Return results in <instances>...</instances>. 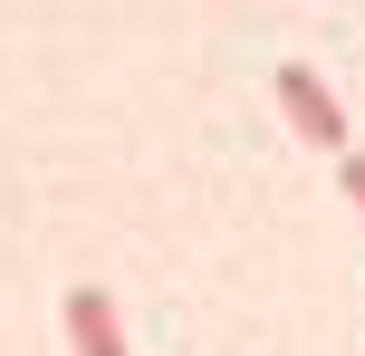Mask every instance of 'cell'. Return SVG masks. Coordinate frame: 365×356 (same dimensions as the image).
Returning a JSON list of instances; mask_svg holds the SVG:
<instances>
[{
  "mask_svg": "<svg viewBox=\"0 0 365 356\" xmlns=\"http://www.w3.org/2000/svg\"><path fill=\"white\" fill-rule=\"evenodd\" d=\"M279 106H289V126L308 135L317 154H346V106H336V87L308 68V58H289V68H279Z\"/></svg>",
  "mask_w": 365,
  "mask_h": 356,
  "instance_id": "1",
  "label": "cell"
},
{
  "mask_svg": "<svg viewBox=\"0 0 365 356\" xmlns=\"http://www.w3.org/2000/svg\"><path fill=\"white\" fill-rule=\"evenodd\" d=\"M58 318H68V356H125V318H115V299L96 280H77L58 299Z\"/></svg>",
  "mask_w": 365,
  "mask_h": 356,
  "instance_id": "2",
  "label": "cell"
},
{
  "mask_svg": "<svg viewBox=\"0 0 365 356\" xmlns=\"http://www.w3.org/2000/svg\"><path fill=\"white\" fill-rule=\"evenodd\" d=\"M336 183H346V203L365 212V154H356V145H346V154H336Z\"/></svg>",
  "mask_w": 365,
  "mask_h": 356,
  "instance_id": "3",
  "label": "cell"
}]
</instances>
